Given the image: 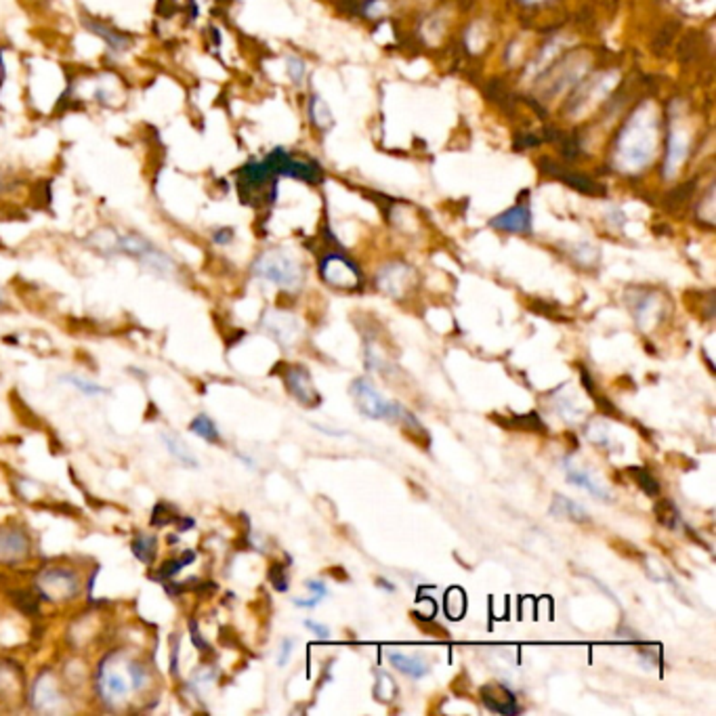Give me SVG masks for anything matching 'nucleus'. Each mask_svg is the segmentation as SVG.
<instances>
[{"label": "nucleus", "mask_w": 716, "mask_h": 716, "mask_svg": "<svg viewBox=\"0 0 716 716\" xmlns=\"http://www.w3.org/2000/svg\"><path fill=\"white\" fill-rule=\"evenodd\" d=\"M189 431H192L195 437L204 439L206 443H219L221 442V433H219L217 424H214V421L208 414L195 416L194 421L189 423Z\"/></svg>", "instance_id": "b1692460"}, {"label": "nucleus", "mask_w": 716, "mask_h": 716, "mask_svg": "<svg viewBox=\"0 0 716 716\" xmlns=\"http://www.w3.org/2000/svg\"><path fill=\"white\" fill-rule=\"evenodd\" d=\"M162 442H164V445H166V450L171 452V454L177 458L179 462H184L185 467H189V469H198L200 467V462H198V458H195L192 452L187 450V445L181 442V439L177 437V435H168V433H162Z\"/></svg>", "instance_id": "393cba45"}, {"label": "nucleus", "mask_w": 716, "mask_h": 716, "mask_svg": "<svg viewBox=\"0 0 716 716\" xmlns=\"http://www.w3.org/2000/svg\"><path fill=\"white\" fill-rule=\"evenodd\" d=\"M293 647H294V641L293 639H283L282 641V647H280V655H278V666H286L290 655H293Z\"/></svg>", "instance_id": "37998d69"}, {"label": "nucleus", "mask_w": 716, "mask_h": 716, "mask_svg": "<svg viewBox=\"0 0 716 716\" xmlns=\"http://www.w3.org/2000/svg\"><path fill=\"white\" fill-rule=\"evenodd\" d=\"M525 5H538V3H544V0H523Z\"/></svg>", "instance_id": "8fccbe9b"}, {"label": "nucleus", "mask_w": 716, "mask_h": 716, "mask_svg": "<svg viewBox=\"0 0 716 716\" xmlns=\"http://www.w3.org/2000/svg\"><path fill=\"white\" fill-rule=\"evenodd\" d=\"M551 512L555 517H559V519H570V522H573V523H589L591 522L589 512H586V509H584L582 504H578L576 500L565 498V496H561V494H557L555 498H552Z\"/></svg>", "instance_id": "6ab92c4d"}, {"label": "nucleus", "mask_w": 716, "mask_h": 716, "mask_svg": "<svg viewBox=\"0 0 716 716\" xmlns=\"http://www.w3.org/2000/svg\"><path fill=\"white\" fill-rule=\"evenodd\" d=\"M3 184H5V181H3V174H0V187H3Z\"/></svg>", "instance_id": "3c124183"}, {"label": "nucleus", "mask_w": 716, "mask_h": 716, "mask_svg": "<svg viewBox=\"0 0 716 716\" xmlns=\"http://www.w3.org/2000/svg\"><path fill=\"white\" fill-rule=\"evenodd\" d=\"M174 525H177L179 533H185V532L195 528V519L187 517V515H179V519H177V522H174Z\"/></svg>", "instance_id": "a18cd8bd"}, {"label": "nucleus", "mask_w": 716, "mask_h": 716, "mask_svg": "<svg viewBox=\"0 0 716 716\" xmlns=\"http://www.w3.org/2000/svg\"><path fill=\"white\" fill-rule=\"evenodd\" d=\"M179 634H173V647H171V674L179 677Z\"/></svg>", "instance_id": "a19ab883"}, {"label": "nucleus", "mask_w": 716, "mask_h": 716, "mask_svg": "<svg viewBox=\"0 0 716 716\" xmlns=\"http://www.w3.org/2000/svg\"><path fill=\"white\" fill-rule=\"evenodd\" d=\"M189 637H192V643L195 645V650H198L200 653L213 655V647H211V643H208V641L200 634V626H198V620H195V618L189 620Z\"/></svg>", "instance_id": "c9c22d12"}, {"label": "nucleus", "mask_w": 716, "mask_h": 716, "mask_svg": "<svg viewBox=\"0 0 716 716\" xmlns=\"http://www.w3.org/2000/svg\"><path fill=\"white\" fill-rule=\"evenodd\" d=\"M479 698H482L483 706L488 708L490 712L506 714V716H515L522 712V708L517 704V695L502 683L483 685L479 689Z\"/></svg>", "instance_id": "f8f14e48"}, {"label": "nucleus", "mask_w": 716, "mask_h": 716, "mask_svg": "<svg viewBox=\"0 0 716 716\" xmlns=\"http://www.w3.org/2000/svg\"><path fill=\"white\" fill-rule=\"evenodd\" d=\"M376 586H378V589H384L387 592H395L397 591V586L391 584V580H387V578H378Z\"/></svg>", "instance_id": "09e8293b"}, {"label": "nucleus", "mask_w": 716, "mask_h": 716, "mask_svg": "<svg viewBox=\"0 0 716 716\" xmlns=\"http://www.w3.org/2000/svg\"><path fill=\"white\" fill-rule=\"evenodd\" d=\"M658 144V118L651 105H639L620 133L616 162L624 173H641L650 164Z\"/></svg>", "instance_id": "f257e3e1"}, {"label": "nucleus", "mask_w": 716, "mask_h": 716, "mask_svg": "<svg viewBox=\"0 0 716 716\" xmlns=\"http://www.w3.org/2000/svg\"><path fill=\"white\" fill-rule=\"evenodd\" d=\"M586 437L591 439V442L594 443V445H599V448H605V450H613L612 448V439H610V431H607V427L603 423H599V421H592L589 427H586Z\"/></svg>", "instance_id": "473e14b6"}, {"label": "nucleus", "mask_w": 716, "mask_h": 716, "mask_svg": "<svg viewBox=\"0 0 716 716\" xmlns=\"http://www.w3.org/2000/svg\"><path fill=\"white\" fill-rule=\"evenodd\" d=\"M498 423L502 424L506 429H517V431H523V433H540L544 435L546 431V424L542 418H540L538 412H528V414H519V416H511V421H502V418H498Z\"/></svg>", "instance_id": "412c9836"}, {"label": "nucleus", "mask_w": 716, "mask_h": 716, "mask_svg": "<svg viewBox=\"0 0 716 716\" xmlns=\"http://www.w3.org/2000/svg\"><path fill=\"white\" fill-rule=\"evenodd\" d=\"M628 475L632 477V482L639 485L641 492H643L645 496L655 498L660 496V482L655 479L653 472L645 467H631L628 469Z\"/></svg>", "instance_id": "a878e982"}, {"label": "nucleus", "mask_w": 716, "mask_h": 716, "mask_svg": "<svg viewBox=\"0 0 716 716\" xmlns=\"http://www.w3.org/2000/svg\"><path fill=\"white\" fill-rule=\"evenodd\" d=\"M351 395H353V402L357 410L362 412V416L373 418V421H400L403 405L384 400L368 378H357V381H353V384H351Z\"/></svg>", "instance_id": "20e7f679"}, {"label": "nucleus", "mask_w": 716, "mask_h": 716, "mask_svg": "<svg viewBox=\"0 0 716 716\" xmlns=\"http://www.w3.org/2000/svg\"><path fill=\"white\" fill-rule=\"evenodd\" d=\"M387 660H389L391 666H395L397 671L403 672L405 677H410V679H424L431 672V666L427 664V661L416 658V655H408V653H402V651H389Z\"/></svg>", "instance_id": "a211bd4d"}, {"label": "nucleus", "mask_w": 716, "mask_h": 716, "mask_svg": "<svg viewBox=\"0 0 716 716\" xmlns=\"http://www.w3.org/2000/svg\"><path fill=\"white\" fill-rule=\"evenodd\" d=\"M492 227L506 234H530L532 232V213L525 204L512 206L492 221Z\"/></svg>", "instance_id": "2eb2a0df"}, {"label": "nucleus", "mask_w": 716, "mask_h": 716, "mask_svg": "<svg viewBox=\"0 0 716 716\" xmlns=\"http://www.w3.org/2000/svg\"><path fill=\"white\" fill-rule=\"evenodd\" d=\"M416 283V272L405 263H389L376 275V286L391 299H403Z\"/></svg>", "instance_id": "0eeeda50"}, {"label": "nucleus", "mask_w": 716, "mask_h": 716, "mask_svg": "<svg viewBox=\"0 0 716 716\" xmlns=\"http://www.w3.org/2000/svg\"><path fill=\"white\" fill-rule=\"evenodd\" d=\"M561 467H563L567 482H570L572 485L584 488L586 492H591L594 498L603 500V502H612V500H613L612 492L607 490L603 483L597 482V477H592L591 472L586 471V469H582V467H576V464H573L570 458H563V461H561Z\"/></svg>", "instance_id": "ddd939ff"}, {"label": "nucleus", "mask_w": 716, "mask_h": 716, "mask_svg": "<svg viewBox=\"0 0 716 716\" xmlns=\"http://www.w3.org/2000/svg\"><path fill=\"white\" fill-rule=\"evenodd\" d=\"M653 512H655V519H658V523L661 528L666 530H677L679 523H681V515L677 511V506L672 504V500H660L658 504L653 506Z\"/></svg>", "instance_id": "bb28decb"}, {"label": "nucleus", "mask_w": 716, "mask_h": 716, "mask_svg": "<svg viewBox=\"0 0 716 716\" xmlns=\"http://www.w3.org/2000/svg\"><path fill=\"white\" fill-rule=\"evenodd\" d=\"M578 370H580V381H582V387L586 389V393L589 395L597 393V389H594V378L589 373V368L582 366V363H578Z\"/></svg>", "instance_id": "ea45409f"}, {"label": "nucleus", "mask_w": 716, "mask_h": 716, "mask_svg": "<svg viewBox=\"0 0 716 716\" xmlns=\"http://www.w3.org/2000/svg\"><path fill=\"white\" fill-rule=\"evenodd\" d=\"M253 273L256 278L272 282L283 290H299L303 286V278H305L301 263L280 248L265 250L256 256Z\"/></svg>", "instance_id": "7ed1b4c3"}, {"label": "nucleus", "mask_w": 716, "mask_h": 716, "mask_svg": "<svg viewBox=\"0 0 716 716\" xmlns=\"http://www.w3.org/2000/svg\"><path fill=\"white\" fill-rule=\"evenodd\" d=\"M32 700L36 711H53V708L59 704V700H62V695H59L55 681H53L49 671L40 672V677L36 679V683H34L32 689Z\"/></svg>", "instance_id": "dca6fc26"}, {"label": "nucleus", "mask_w": 716, "mask_h": 716, "mask_svg": "<svg viewBox=\"0 0 716 716\" xmlns=\"http://www.w3.org/2000/svg\"><path fill=\"white\" fill-rule=\"evenodd\" d=\"M40 601H72L80 592V576L70 567H49L40 572L36 578V589Z\"/></svg>", "instance_id": "39448f33"}, {"label": "nucleus", "mask_w": 716, "mask_h": 716, "mask_svg": "<svg viewBox=\"0 0 716 716\" xmlns=\"http://www.w3.org/2000/svg\"><path fill=\"white\" fill-rule=\"evenodd\" d=\"M320 601H322L320 594H313L312 599H293V603L296 607H305V610H313V607L320 603Z\"/></svg>", "instance_id": "de8ad7c7"}, {"label": "nucleus", "mask_w": 716, "mask_h": 716, "mask_svg": "<svg viewBox=\"0 0 716 716\" xmlns=\"http://www.w3.org/2000/svg\"><path fill=\"white\" fill-rule=\"evenodd\" d=\"M177 519H179V515H177V512H174V509H173L171 504L158 502V504L152 509V519H150V523L154 525V528H166V525L174 523V522H177Z\"/></svg>", "instance_id": "2f4dec72"}, {"label": "nucleus", "mask_w": 716, "mask_h": 716, "mask_svg": "<svg viewBox=\"0 0 716 716\" xmlns=\"http://www.w3.org/2000/svg\"><path fill=\"white\" fill-rule=\"evenodd\" d=\"M6 597H9L11 603L15 605L19 612L25 613V616H28V618H38L40 616V597H38L36 591L17 589V591L6 592Z\"/></svg>", "instance_id": "4be33fe9"}, {"label": "nucleus", "mask_w": 716, "mask_h": 716, "mask_svg": "<svg viewBox=\"0 0 716 716\" xmlns=\"http://www.w3.org/2000/svg\"><path fill=\"white\" fill-rule=\"evenodd\" d=\"M195 557L198 555H195L194 549H185L179 557L164 561V563H162L156 572H152L150 580H154V582H160V584L166 582V580H173L181 570H185L187 565H192Z\"/></svg>", "instance_id": "aec40b11"}, {"label": "nucleus", "mask_w": 716, "mask_h": 716, "mask_svg": "<svg viewBox=\"0 0 716 716\" xmlns=\"http://www.w3.org/2000/svg\"><path fill=\"white\" fill-rule=\"evenodd\" d=\"M126 677L131 681V687L134 691H141V689L145 687L147 679H150V674H147V668L141 664V661H131V664L126 666Z\"/></svg>", "instance_id": "f704fd0d"}, {"label": "nucleus", "mask_w": 716, "mask_h": 716, "mask_svg": "<svg viewBox=\"0 0 716 716\" xmlns=\"http://www.w3.org/2000/svg\"><path fill=\"white\" fill-rule=\"evenodd\" d=\"M322 280L336 290H360L363 275L353 261L339 253H330L320 261Z\"/></svg>", "instance_id": "423d86ee"}, {"label": "nucleus", "mask_w": 716, "mask_h": 716, "mask_svg": "<svg viewBox=\"0 0 716 716\" xmlns=\"http://www.w3.org/2000/svg\"><path fill=\"white\" fill-rule=\"evenodd\" d=\"M397 695V685L395 681L389 677L387 672L376 671V687H374V698L378 701H393Z\"/></svg>", "instance_id": "c85d7f7f"}, {"label": "nucleus", "mask_w": 716, "mask_h": 716, "mask_svg": "<svg viewBox=\"0 0 716 716\" xmlns=\"http://www.w3.org/2000/svg\"><path fill=\"white\" fill-rule=\"evenodd\" d=\"M156 544H158V540H156V536H152V533H137L131 544V551H133V555L141 561V563L152 565L154 559H156Z\"/></svg>", "instance_id": "5701e85b"}, {"label": "nucleus", "mask_w": 716, "mask_h": 716, "mask_svg": "<svg viewBox=\"0 0 716 716\" xmlns=\"http://www.w3.org/2000/svg\"><path fill=\"white\" fill-rule=\"evenodd\" d=\"M592 400L597 402V405H599V410L603 412V414H607L610 418H622V414H620V410L616 408V405H613L610 400H607L605 395H599V393H594L592 395Z\"/></svg>", "instance_id": "4c0bfd02"}, {"label": "nucleus", "mask_w": 716, "mask_h": 716, "mask_svg": "<svg viewBox=\"0 0 716 716\" xmlns=\"http://www.w3.org/2000/svg\"><path fill=\"white\" fill-rule=\"evenodd\" d=\"M62 381L72 384V387H76L80 393H85L86 397H94V395H104L107 393L105 387H101V384H94L93 381H86V378H80L76 374H64Z\"/></svg>", "instance_id": "7c9ffc66"}, {"label": "nucleus", "mask_w": 716, "mask_h": 716, "mask_svg": "<svg viewBox=\"0 0 716 716\" xmlns=\"http://www.w3.org/2000/svg\"><path fill=\"white\" fill-rule=\"evenodd\" d=\"M689 139L681 128H672L671 137H668V156H666V177H674L679 171V166L683 164L687 156Z\"/></svg>", "instance_id": "f3484780"}, {"label": "nucleus", "mask_w": 716, "mask_h": 716, "mask_svg": "<svg viewBox=\"0 0 716 716\" xmlns=\"http://www.w3.org/2000/svg\"><path fill=\"white\" fill-rule=\"evenodd\" d=\"M305 626L315 634L317 639L330 641V637H333V634H330V628H328V626H323V624H320V622H313V620H305Z\"/></svg>", "instance_id": "79ce46f5"}, {"label": "nucleus", "mask_w": 716, "mask_h": 716, "mask_svg": "<svg viewBox=\"0 0 716 716\" xmlns=\"http://www.w3.org/2000/svg\"><path fill=\"white\" fill-rule=\"evenodd\" d=\"M305 586L309 591H312L313 594H320V597L323 599L328 594V589H326V584L322 582V580H307L305 582Z\"/></svg>", "instance_id": "49530a36"}, {"label": "nucleus", "mask_w": 716, "mask_h": 716, "mask_svg": "<svg viewBox=\"0 0 716 716\" xmlns=\"http://www.w3.org/2000/svg\"><path fill=\"white\" fill-rule=\"evenodd\" d=\"M283 384H286L290 395H293L299 403L307 405V408H315V405H320L322 397L313 387L312 374H309V370L305 366H301V363H296V366H288L286 370H283Z\"/></svg>", "instance_id": "1a4fd4ad"}, {"label": "nucleus", "mask_w": 716, "mask_h": 716, "mask_svg": "<svg viewBox=\"0 0 716 716\" xmlns=\"http://www.w3.org/2000/svg\"><path fill=\"white\" fill-rule=\"evenodd\" d=\"M312 118L317 126H328L330 123H333V114H330L328 105L323 104L322 99L312 101Z\"/></svg>", "instance_id": "e433bc0d"}, {"label": "nucleus", "mask_w": 716, "mask_h": 716, "mask_svg": "<svg viewBox=\"0 0 716 716\" xmlns=\"http://www.w3.org/2000/svg\"><path fill=\"white\" fill-rule=\"evenodd\" d=\"M261 326L265 328L267 333L272 334L280 344H283L286 349L296 341V334H299V323H296L293 315H286V313L269 312L261 320Z\"/></svg>", "instance_id": "4468645a"}, {"label": "nucleus", "mask_w": 716, "mask_h": 716, "mask_svg": "<svg viewBox=\"0 0 716 716\" xmlns=\"http://www.w3.org/2000/svg\"><path fill=\"white\" fill-rule=\"evenodd\" d=\"M467 612V597L461 589H450L445 592V616L450 620H461Z\"/></svg>", "instance_id": "cd10ccee"}, {"label": "nucleus", "mask_w": 716, "mask_h": 716, "mask_svg": "<svg viewBox=\"0 0 716 716\" xmlns=\"http://www.w3.org/2000/svg\"><path fill=\"white\" fill-rule=\"evenodd\" d=\"M0 307H3V296H0Z\"/></svg>", "instance_id": "603ef678"}, {"label": "nucleus", "mask_w": 716, "mask_h": 716, "mask_svg": "<svg viewBox=\"0 0 716 716\" xmlns=\"http://www.w3.org/2000/svg\"><path fill=\"white\" fill-rule=\"evenodd\" d=\"M288 72H290V78H293V83L301 85L303 78H305V64H303L301 59L290 57L288 59Z\"/></svg>", "instance_id": "58836bf2"}, {"label": "nucleus", "mask_w": 716, "mask_h": 716, "mask_svg": "<svg viewBox=\"0 0 716 716\" xmlns=\"http://www.w3.org/2000/svg\"><path fill=\"white\" fill-rule=\"evenodd\" d=\"M91 242H101V250L104 253H123L137 259L141 265H145L152 272L160 275H173L174 261L166 253H162L160 248L152 244L150 240L137 234H116V232H99L94 234Z\"/></svg>", "instance_id": "f03ea898"}, {"label": "nucleus", "mask_w": 716, "mask_h": 716, "mask_svg": "<svg viewBox=\"0 0 716 716\" xmlns=\"http://www.w3.org/2000/svg\"><path fill=\"white\" fill-rule=\"evenodd\" d=\"M32 538L19 528L0 530V563L17 565L30 557Z\"/></svg>", "instance_id": "9d476101"}, {"label": "nucleus", "mask_w": 716, "mask_h": 716, "mask_svg": "<svg viewBox=\"0 0 716 716\" xmlns=\"http://www.w3.org/2000/svg\"><path fill=\"white\" fill-rule=\"evenodd\" d=\"M213 240H214V244H221V246L229 244V242L234 240V229H229V227L217 229V232H214V235H213Z\"/></svg>", "instance_id": "c03bdc74"}, {"label": "nucleus", "mask_w": 716, "mask_h": 716, "mask_svg": "<svg viewBox=\"0 0 716 716\" xmlns=\"http://www.w3.org/2000/svg\"><path fill=\"white\" fill-rule=\"evenodd\" d=\"M267 580L272 582V586L278 592H286L290 589V578H288V565L283 563H272L267 572Z\"/></svg>", "instance_id": "72a5a7b5"}, {"label": "nucleus", "mask_w": 716, "mask_h": 716, "mask_svg": "<svg viewBox=\"0 0 716 716\" xmlns=\"http://www.w3.org/2000/svg\"><path fill=\"white\" fill-rule=\"evenodd\" d=\"M628 307L637 320V326L643 330H653L658 323L664 320V299L660 294L650 293V290H643V293H637L634 290V296H628Z\"/></svg>", "instance_id": "6e6552de"}, {"label": "nucleus", "mask_w": 716, "mask_h": 716, "mask_svg": "<svg viewBox=\"0 0 716 716\" xmlns=\"http://www.w3.org/2000/svg\"><path fill=\"white\" fill-rule=\"evenodd\" d=\"M89 28H91L94 34H99L101 38H105V43L110 45V46H114V49L124 51L126 46H128V38H124L123 34H118L116 30H112L110 25H105V24H91Z\"/></svg>", "instance_id": "c756f323"}, {"label": "nucleus", "mask_w": 716, "mask_h": 716, "mask_svg": "<svg viewBox=\"0 0 716 716\" xmlns=\"http://www.w3.org/2000/svg\"><path fill=\"white\" fill-rule=\"evenodd\" d=\"M94 685H97L99 698L105 700V701H118L120 698H126L128 691H131V689H133L128 677L116 672L110 666V660H107V655H105L104 660H101L99 671H97V681H94Z\"/></svg>", "instance_id": "9b49d317"}]
</instances>
